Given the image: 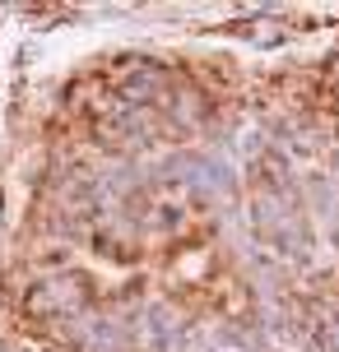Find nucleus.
<instances>
[{"mask_svg":"<svg viewBox=\"0 0 339 352\" xmlns=\"http://www.w3.org/2000/svg\"><path fill=\"white\" fill-rule=\"evenodd\" d=\"M70 338L79 352H125L130 348V334H125V324L116 320L98 316V320H74L70 324Z\"/></svg>","mask_w":339,"mask_h":352,"instance_id":"f257e3e1","label":"nucleus"},{"mask_svg":"<svg viewBox=\"0 0 339 352\" xmlns=\"http://www.w3.org/2000/svg\"><path fill=\"white\" fill-rule=\"evenodd\" d=\"M79 301H84V283L79 278H52L28 297V311L33 316H70Z\"/></svg>","mask_w":339,"mask_h":352,"instance_id":"f03ea898","label":"nucleus"},{"mask_svg":"<svg viewBox=\"0 0 339 352\" xmlns=\"http://www.w3.org/2000/svg\"><path fill=\"white\" fill-rule=\"evenodd\" d=\"M144 334L154 338V343H158V348H167V343H172V338H177V320L167 316V311H163V306H154V311H149V324H144Z\"/></svg>","mask_w":339,"mask_h":352,"instance_id":"7ed1b4c3","label":"nucleus"}]
</instances>
